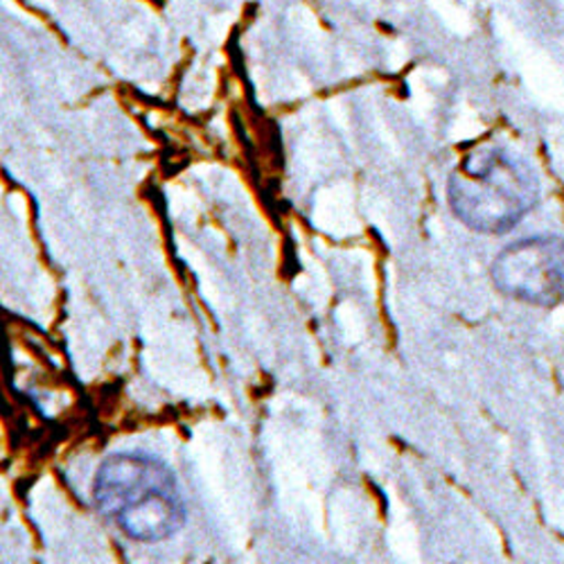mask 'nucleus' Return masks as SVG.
<instances>
[{"instance_id": "nucleus-1", "label": "nucleus", "mask_w": 564, "mask_h": 564, "mask_svg": "<svg viewBox=\"0 0 564 564\" xmlns=\"http://www.w3.org/2000/svg\"><path fill=\"white\" fill-rule=\"evenodd\" d=\"M98 510L135 542H163L185 524V503L172 469L143 452L109 456L96 475Z\"/></svg>"}, {"instance_id": "nucleus-2", "label": "nucleus", "mask_w": 564, "mask_h": 564, "mask_svg": "<svg viewBox=\"0 0 564 564\" xmlns=\"http://www.w3.org/2000/svg\"><path fill=\"white\" fill-rule=\"evenodd\" d=\"M447 197L467 228L497 235L514 228L535 208L540 181L527 159L503 148H479L452 172Z\"/></svg>"}, {"instance_id": "nucleus-3", "label": "nucleus", "mask_w": 564, "mask_h": 564, "mask_svg": "<svg viewBox=\"0 0 564 564\" xmlns=\"http://www.w3.org/2000/svg\"><path fill=\"white\" fill-rule=\"evenodd\" d=\"M499 292L531 305L564 303V240L538 235L506 247L492 262Z\"/></svg>"}]
</instances>
